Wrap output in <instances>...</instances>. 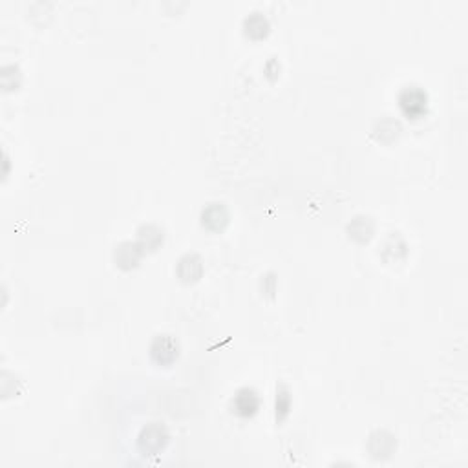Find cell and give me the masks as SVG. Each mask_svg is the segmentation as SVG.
Returning a JSON list of instances; mask_svg holds the SVG:
<instances>
[{"instance_id": "8992f818", "label": "cell", "mask_w": 468, "mask_h": 468, "mask_svg": "<svg viewBox=\"0 0 468 468\" xmlns=\"http://www.w3.org/2000/svg\"><path fill=\"white\" fill-rule=\"evenodd\" d=\"M204 273V265H201V260L196 255H187L180 260V265H177V274H180V279L183 282H194L201 276Z\"/></svg>"}, {"instance_id": "ba28073f", "label": "cell", "mask_w": 468, "mask_h": 468, "mask_svg": "<svg viewBox=\"0 0 468 468\" xmlns=\"http://www.w3.org/2000/svg\"><path fill=\"white\" fill-rule=\"evenodd\" d=\"M289 408H291L289 392H287L283 386H280V390L276 392V419L279 421L286 419V416L289 414Z\"/></svg>"}, {"instance_id": "52a82bcc", "label": "cell", "mask_w": 468, "mask_h": 468, "mask_svg": "<svg viewBox=\"0 0 468 468\" xmlns=\"http://www.w3.org/2000/svg\"><path fill=\"white\" fill-rule=\"evenodd\" d=\"M267 30H269V23L267 18L260 13H252L251 17L245 21V33L252 39H262V37L267 35Z\"/></svg>"}, {"instance_id": "277c9868", "label": "cell", "mask_w": 468, "mask_h": 468, "mask_svg": "<svg viewBox=\"0 0 468 468\" xmlns=\"http://www.w3.org/2000/svg\"><path fill=\"white\" fill-rule=\"evenodd\" d=\"M152 358L161 366H170L177 358V344L168 335H161L154 340L151 348Z\"/></svg>"}, {"instance_id": "6da1fadb", "label": "cell", "mask_w": 468, "mask_h": 468, "mask_svg": "<svg viewBox=\"0 0 468 468\" xmlns=\"http://www.w3.org/2000/svg\"><path fill=\"white\" fill-rule=\"evenodd\" d=\"M399 106L408 119H417L428 110V95L419 86H406L399 93Z\"/></svg>"}, {"instance_id": "3957f363", "label": "cell", "mask_w": 468, "mask_h": 468, "mask_svg": "<svg viewBox=\"0 0 468 468\" xmlns=\"http://www.w3.org/2000/svg\"><path fill=\"white\" fill-rule=\"evenodd\" d=\"M260 408V399H258V393L251 388H243L240 390L233 399V411L238 417H252Z\"/></svg>"}, {"instance_id": "5b68a950", "label": "cell", "mask_w": 468, "mask_h": 468, "mask_svg": "<svg viewBox=\"0 0 468 468\" xmlns=\"http://www.w3.org/2000/svg\"><path fill=\"white\" fill-rule=\"evenodd\" d=\"M201 223L209 230H223L229 223V212L221 204H211L201 212Z\"/></svg>"}, {"instance_id": "7a4b0ae2", "label": "cell", "mask_w": 468, "mask_h": 468, "mask_svg": "<svg viewBox=\"0 0 468 468\" xmlns=\"http://www.w3.org/2000/svg\"><path fill=\"white\" fill-rule=\"evenodd\" d=\"M167 441V430H165L161 424H152V426L143 430L141 435H139V448H141L146 455H156L163 450Z\"/></svg>"}]
</instances>
